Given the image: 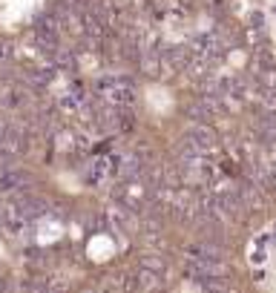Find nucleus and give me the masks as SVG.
Listing matches in <instances>:
<instances>
[{
	"label": "nucleus",
	"instance_id": "f257e3e1",
	"mask_svg": "<svg viewBox=\"0 0 276 293\" xmlns=\"http://www.w3.org/2000/svg\"><path fill=\"white\" fill-rule=\"evenodd\" d=\"M23 187H29V175L23 173V170H12V167H3V170H0V193L20 196Z\"/></svg>",
	"mask_w": 276,
	"mask_h": 293
}]
</instances>
